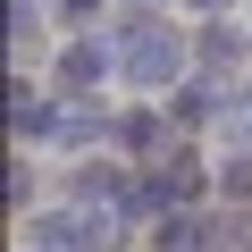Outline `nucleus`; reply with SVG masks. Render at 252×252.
Instances as JSON below:
<instances>
[{
    "label": "nucleus",
    "instance_id": "0eeeda50",
    "mask_svg": "<svg viewBox=\"0 0 252 252\" xmlns=\"http://www.w3.org/2000/svg\"><path fill=\"white\" fill-rule=\"evenodd\" d=\"M101 9V0H59V17H93Z\"/></svg>",
    "mask_w": 252,
    "mask_h": 252
},
{
    "label": "nucleus",
    "instance_id": "20e7f679",
    "mask_svg": "<svg viewBox=\"0 0 252 252\" xmlns=\"http://www.w3.org/2000/svg\"><path fill=\"white\" fill-rule=\"evenodd\" d=\"M210 109H219V93H210V84H185V101H177V118H185V126H202Z\"/></svg>",
    "mask_w": 252,
    "mask_h": 252
},
{
    "label": "nucleus",
    "instance_id": "1a4fd4ad",
    "mask_svg": "<svg viewBox=\"0 0 252 252\" xmlns=\"http://www.w3.org/2000/svg\"><path fill=\"white\" fill-rule=\"evenodd\" d=\"M42 252H59V244H42Z\"/></svg>",
    "mask_w": 252,
    "mask_h": 252
},
{
    "label": "nucleus",
    "instance_id": "423d86ee",
    "mask_svg": "<svg viewBox=\"0 0 252 252\" xmlns=\"http://www.w3.org/2000/svg\"><path fill=\"white\" fill-rule=\"evenodd\" d=\"M235 135H244V143H252V93H244V101H235Z\"/></svg>",
    "mask_w": 252,
    "mask_h": 252
},
{
    "label": "nucleus",
    "instance_id": "f257e3e1",
    "mask_svg": "<svg viewBox=\"0 0 252 252\" xmlns=\"http://www.w3.org/2000/svg\"><path fill=\"white\" fill-rule=\"evenodd\" d=\"M118 76L135 84V93H168L177 76H185V42L160 26V17H143V26H126V42H118Z\"/></svg>",
    "mask_w": 252,
    "mask_h": 252
},
{
    "label": "nucleus",
    "instance_id": "f03ea898",
    "mask_svg": "<svg viewBox=\"0 0 252 252\" xmlns=\"http://www.w3.org/2000/svg\"><path fill=\"white\" fill-rule=\"evenodd\" d=\"M109 67H118V51H101V42H93V34H84V42H67V51H59V84H101V76H109Z\"/></svg>",
    "mask_w": 252,
    "mask_h": 252
},
{
    "label": "nucleus",
    "instance_id": "39448f33",
    "mask_svg": "<svg viewBox=\"0 0 252 252\" xmlns=\"http://www.w3.org/2000/svg\"><path fill=\"white\" fill-rule=\"evenodd\" d=\"M227 193H235V202H252V160H227Z\"/></svg>",
    "mask_w": 252,
    "mask_h": 252
},
{
    "label": "nucleus",
    "instance_id": "6e6552de",
    "mask_svg": "<svg viewBox=\"0 0 252 252\" xmlns=\"http://www.w3.org/2000/svg\"><path fill=\"white\" fill-rule=\"evenodd\" d=\"M193 9H227V0H193Z\"/></svg>",
    "mask_w": 252,
    "mask_h": 252
},
{
    "label": "nucleus",
    "instance_id": "7ed1b4c3",
    "mask_svg": "<svg viewBox=\"0 0 252 252\" xmlns=\"http://www.w3.org/2000/svg\"><path fill=\"white\" fill-rule=\"evenodd\" d=\"M202 59H210V67H235V59H244V34H235V26H210Z\"/></svg>",
    "mask_w": 252,
    "mask_h": 252
}]
</instances>
